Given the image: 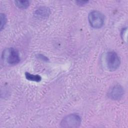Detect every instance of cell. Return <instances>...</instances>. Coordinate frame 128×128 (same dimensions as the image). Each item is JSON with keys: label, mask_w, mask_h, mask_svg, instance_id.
Wrapping results in <instances>:
<instances>
[{"label": "cell", "mask_w": 128, "mask_h": 128, "mask_svg": "<svg viewBox=\"0 0 128 128\" xmlns=\"http://www.w3.org/2000/svg\"><path fill=\"white\" fill-rule=\"evenodd\" d=\"M76 2L78 4H77L79 6H84V4L88 2V1H77Z\"/></svg>", "instance_id": "11"}, {"label": "cell", "mask_w": 128, "mask_h": 128, "mask_svg": "<svg viewBox=\"0 0 128 128\" xmlns=\"http://www.w3.org/2000/svg\"><path fill=\"white\" fill-rule=\"evenodd\" d=\"M121 36L124 40L127 41V28H124L121 32Z\"/></svg>", "instance_id": "10"}, {"label": "cell", "mask_w": 128, "mask_h": 128, "mask_svg": "<svg viewBox=\"0 0 128 128\" xmlns=\"http://www.w3.org/2000/svg\"><path fill=\"white\" fill-rule=\"evenodd\" d=\"M50 10L48 8L42 6L38 8L34 12V16L38 18H45L48 16Z\"/></svg>", "instance_id": "6"}, {"label": "cell", "mask_w": 128, "mask_h": 128, "mask_svg": "<svg viewBox=\"0 0 128 128\" xmlns=\"http://www.w3.org/2000/svg\"><path fill=\"white\" fill-rule=\"evenodd\" d=\"M81 122V118L79 115L72 114L64 118L60 125L62 128H78L80 125Z\"/></svg>", "instance_id": "3"}, {"label": "cell", "mask_w": 128, "mask_h": 128, "mask_svg": "<svg viewBox=\"0 0 128 128\" xmlns=\"http://www.w3.org/2000/svg\"><path fill=\"white\" fill-rule=\"evenodd\" d=\"M88 22L90 26L94 28H102L104 22V16L100 12L96 10L91 12L88 16Z\"/></svg>", "instance_id": "4"}, {"label": "cell", "mask_w": 128, "mask_h": 128, "mask_svg": "<svg viewBox=\"0 0 128 128\" xmlns=\"http://www.w3.org/2000/svg\"><path fill=\"white\" fill-rule=\"evenodd\" d=\"M2 58L3 62L10 65L18 64L20 61L18 52L13 48H6L2 52Z\"/></svg>", "instance_id": "1"}, {"label": "cell", "mask_w": 128, "mask_h": 128, "mask_svg": "<svg viewBox=\"0 0 128 128\" xmlns=\"http://www.w3.org/2000/svg\"><path fill=\"white\" fill-rule=\"evenodd\" d=\"M106 67L110 71H115L120 66V58L116 52H108L106 56Z\"/></svg>", "instance_id": "2"}, {"label": "cell", "mask_w": 128, "mask_h": 128, "mask_svg": "<svg viewBox=\"0 0 128 128\" xmlns=\"http://www.w3.org/2000/svg\"><path fill=\"white\" fill-rule=\"evenodd\" d=\"M124 94V90L120 84H116L112 86L108 92V97L112 100H120Z\"/></svg>", "instance_id": "5"}, {"label": "cell", "mask_w": 128, "mask_h": 128, "mask_svg": "<svg viewBox=\"0 0 128 128\" xmlns=\"http://www.w3.org/2000/svg\"><path fill=\"white\" fill-rule=\"evenodd\" d=\"M17 7L20 9H26L29 6V2L28 0H16L14 2Z\"/></svg>", "instance_id": "8"}, {"label": "cell", "mask_w": 128, "mask_h": 128, "mask_svg": "<svg viewBox=\"0 0 128 128\" xmlns=\"http://www.w3.org/2000/svg\"><path fill=\"white\" fill-rule=\"evenodd\" d=\"M0 30H2L4 28V27L6 23V15L4 14H0Z\"/></svg>", "instance_id": "9"}, {"label": "cell", "mask_w": 128, "mask_h": 128, "mask_svg": "<svg viewBox=\"0 0 128 128\" xmlns=\"http://www.w3.org/2000/svg\"><path fill=\"white\" fill-rule=\"evenodd\" d=\"M25 76L28 80H30V81L39 82L42 80V78L38 74L35 75V74H31L28 72H26L25 73Z\"/></svg>", "instance_id": "7"}]
</instances>
